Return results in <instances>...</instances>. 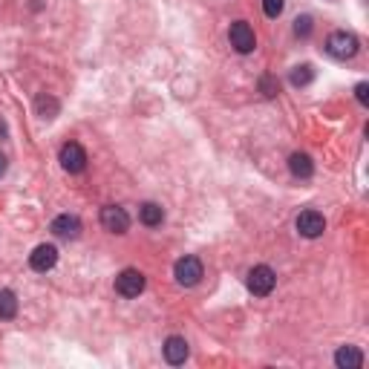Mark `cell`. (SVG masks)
<instances>
[{"instance_id": "obj_17", "label": "cell", "mask_w": 369, "mask_h": 369, "mask_svg": "<svg viewBox=\"0 0 369 369\" xmlns=\"http://www.w3.org/2000/svg\"><path fill=\"white\" fill-rule=\"evenodd\" d=\"M38 113H41L44 118H55V113H58V101L49 99V96H41V99H38Z\"/></svg>"}, {"instance_id": "obj_19", "label": "cell", "mask_w": 369, "mask_h": 369, "mask_svg": "<svg viewBox=\"0 0 369 369\" xmlns=\"http://www.w3.org/2000/svg\"><path fill=\"white\" fill-rule=\"evenodd\" d=\"M294 35H300V38H309L312 35V18L309 15H303V18L294 20Z\"/></svg>"}, {"instance_id": "obj_22", "label": "cell", "mask_w": 369, "mask_h": 369, "mask_svg": "<svg viewBox=\"0 0 369 369\" xmlns=\"http://www.w3.org/2000/svg\"><path fill=\"white\" fill-rule=\"evenodd\" d=\"M6 168H9V162H6V156H4V153H0V176L6 173Z\"/></svg>"}, {"instance_id": "obj_16", "label": "cell", "mask_w": 369, "mask_h": 369, "mask_svg": "<svg viewBox=\"0 0 369 369\" xmlns=\"http://www.w3.org/2000/svg\"><path fill=\"white\" fill-rule=\"evenodd\" d=\"M289 81H292L294 87H309V84L315 81V67H312V64H300V67H294L292 75H289Z\"/></svg>"}, {"instance_id": "obj_8", "label": "cell", "mask_w": 369, "mask_h": 369, "mask_svg": "<svg viewBox=\"0 0 369 369\" xmlns=\"http://www.w3.org/2000/svg\"><path fill=\"white\" fill-rule=\"evenodd\" d=\"M297 231L303 234V237H309V239H315V237H320L323 231H326V220H323V213H318V211H300V217H297Z\"/></svg>"}, {"instance_id": "obj_10", "label": "cell", "mask_w": 369, "mask_h": 369, "mask_svg": "<svg viewBox=\"0 0 369 369\" xmlns=\"http://www.w3.org/2000/svg\"><path fill=\"white\" fill-rule=\"evenodd\" d=\"M52 234L61 239H78L81 237V220L75 213H61L52 220Z\"/></svg>"}, {"instance_id": "obj_21", "label": "cell", "mask_w": 369, "mask_h": 369, "mask_svg": "<svg viewBox=\"0 0 369 369\" xmlns=\"http://www.w3.org/2000/svg\"><path fill=\"white\" fill-rule=\"evenodd\" d=\"M355 99H358L363 107L369 104V84H366V81H361V84L355 87Z\"/></svg>"}, {"instance_id": "obj_2", "label": "cell", "mask_w": 369, "mask_h": 369, "mask_svg": "<svg viewBox=\"0 0 369 369\" xmlns=\"http://www.w3.org/2000/svg\"><path fill=\"white\" fill-rule=\"evenodd\" d=\"M228 41H231V46L239 52V55H249V52H254V46H257V35H254V29L245 23V20H234L231 23V29H228Z\"/></svg>"}, {"instance_id": "obj_5", "label": "cell", "mask_w": 369, "mask_h": 369, "mask_svg": "<svg viewBox=\"0 0 369 369\" xmlns=\"http://www.w3.org/2000/svg\"><path fill=\"white\" fill-rule=\"evenodd\" d=\"M274 286H277L274 268H268V265H254V268L249 271V289H251V294L265 297V294L274 292Z\"/></svg>"}, {"instance_id": "obj_14", "label": "cell", "mask_w": 369, "mask_h": 369, "mask_svg": "<svg viewBox=\"0 0 369 369\" xmlns=\"http://www.w3.org/2000/svg\"><path fill=\"white\" fill-rule=\"evenodd\" d=\"M139 220H142L147 228H156V225H162V220H165V208L156 205V202H144V205L139 208Z\"/></svg>"}, {"instance_id": "obj_13", "label": "cell", "mask_w": 369, "mask_h": 369, "mask_svg": "<svg viewBox=\"0 0 369 369\" xmlns=\"http://www.w3.org/2000/svg\"><path fill=\"white\" fill-rule=\"evenodd\" d=\"M289 170H292V176H297V179H309V176L315 173L312 156H309V153H292V156H289Z\"/></svg>"}, {"instance_id": "obj_20", "label": "cell", "mask_w": 369, "mask_h": 369, "mask_svg": "<svg viewBox=\"0 0 369 369\" xmlns=\"http://www.w3.org/2000/svg\"><path fill=\"white\" fill-rule=\"evenodd\" d=\"M260 89H263V96L271 99V96H277V89H280V87H277V81H274L271 75H265V78L260 81Z\"/></svg>"}, {"instance_id": "obj_4", "label": "cell", "mask_w": 369, "mask_h": 369, "mask_svg": "<svg viewBox=\"0 0 369 369\" xmlns=\"http://www.w3.org/2000/svg\"><path fill=\"white\" fill-rule=\"evenodd\" d=\"M144 286H147V280H144V274H142L139 268H125V271L115 277V292H118L121 297H127V300L139 297V294L144 292Z\"/></svg>"}, {"instance_id": "obj_11", "label": "cell", "mask_w": 369, "mask_h": 369, "mask_svg": "<svg viewBox=\"0 0 369 369\" xmlns=\"http://www.w3.org/2000/svg\"><path fill=\"white\" fill-rule=\"evenodd\" d=\"M162 352H165V361L173 363V366L184 363V361H188V355H191L188 341H184V337H179V334H170V337H168L165 346H162Z\"/></svg>"}, {"instance_id": "obj_6", "label": "cell", "mask_w": 369, "mask_h": 369, "mask_svg": "<svg viewBox=\"0 0 369 369\" xmlns=\"http://www.w3.org/2000/svg\"><path fill=\"white\" fill-rule=\"evenodd\" d=\"M61 168H64L67 173H81L87 168V153L78 142H67L64 147H61Z\"/></svg>"}, {"instance_id": "obj_7", "label": "cell", "mask_w": 369, "mask_h": 369, "mask_svg": "<svg viewBox=\"0 0 369 369\" xmlns=\"http://www.w3.org/2000/svg\"><path fill=\"white\" fill-rule=\"evenodd\" d=\"M101 225H104V231H110V234H125V231L130 228V217H127L125 208L107 205V208H101Z\"/></svg>"}, {"instance_id": "obj_9", "label": "cell", "mask_w": 369, "mask_h": 369, "mask_svg": "<svg viewBox=\"0 0 369 369\" xmlns=\"http://www.w3.org/2000/svg\"><path fill=\"white\" fill-rule=\"evenodd\" d=\"M55 263H58V249H55V245H49V242L38 245V249H35L32 254H29V265H32L35 271H41V274L52 271Z\"/></svg>"}, {"instance_id": "obj_3", "label": "cell", "mask_w": 369, "mask_h": 369, "mask_svg": "<svg viewBox=\"0 0 369 369\" xmlns=\"http://www.w3.org/2000/svg\"><path fill=\"white\" fill-rule=\"evenodd\" d=\"M173 277H176V283L184 286V289L196 286L202 280V260L199 257H182V260H176Z\"/></svg>"}, {"instance_id": "obj_12", "label": "cell", "mask_w": 369, "mask_h": 369, "mask_svg": "<svg viewBox=\"0 0 369 369\" xmlns=\"http://www.w3.org/2000/svg\"><path fill=\"white\" fill-rule=\"evenodd\" d=\"M334 363L341 369H361L363 366V352L358 346H341L334 352Z\"/></svg>"}, {"instance_id": "obj_15", "label": "cell", "mask_w": 369, "mask_h": 369, "mask_svg": "<svg viewBox=\"0 0 369 369\" xmlns=\"http://www.w3.org/2000/svg\"><path fill=\"white\" fill-rule=\"evenodd\" d=\"M18 315V297L9 289H0V320H12Z\"/></svg>"}, {"instance_id": "obj_18", "label": "cell", "mask_w": 369, "mask_h": 369, "mask_svg": "<svg viewBox=\"0 0 369 369\" xmlns=\"http://www.w3.org/2000/svg\"><path fill=\"white\" fill-rule=\"evenodd\" d=\"M283 9H286V0H263V12L268 18H280Z\"/></svg>"}, {"instance_id": "obj_1", "label": "cell", "mask_w": 369, "mask_h": 369, "mask_svg": "<svg viewBox=\"0 0 369 369\" xmlns=\"http://www.w3.org/2000/svg\"><path fill=\"white\" fill-rule=\"evenodd\" d=\"M358 49H361L358 38H355L352 32H346V29H337V32H332V35L326 38V52H329L334 61H349V58L358 55Z\"/></svg>"}]
</instances>
